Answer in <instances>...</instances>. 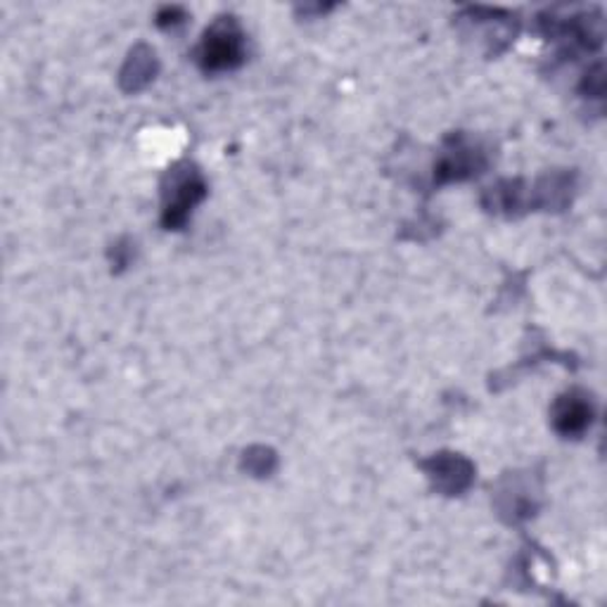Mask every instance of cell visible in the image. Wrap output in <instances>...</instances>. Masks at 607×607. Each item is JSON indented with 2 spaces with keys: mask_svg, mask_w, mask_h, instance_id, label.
<instances>
[{
  "mask_svg": "<svg viewBox=\"0 0 607 607\" xmlns=\"http://www.w3.org/2000/svg\"><path fill=\"white\" fill-rule=\"evenodd\" d=\"M200 62L209 72L233 70L242 62V34L233 18H223L207 31L200 48Z\"/></svg>",
  "mask_w": 607,
  "mask_h": 607,
  "instance_id": "obj_1",
  "label": "cell"
},
{
  "mask_svg": "<svg viewBox=\"0 0 607 607\" xmlns=\"http://www.w3.org/2000/svg\"><path fill=\"white\" fill-rule=\"evenodd\" d=\"M590 418H594V408H590V401L582 394L572 391L567 397H563L555 406V428L557 432H563L567 437H577L582 435L588 425Z\"/></svg>",
  "mask_w": 607,
  "mask_h": 607,
  "instance_id": "obj_2",
  "label": "cell"
}]
</instances>
